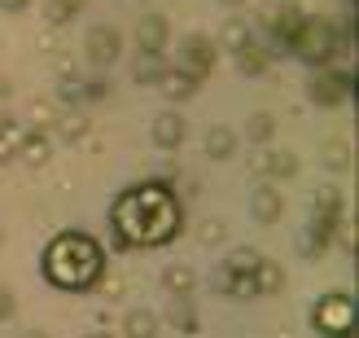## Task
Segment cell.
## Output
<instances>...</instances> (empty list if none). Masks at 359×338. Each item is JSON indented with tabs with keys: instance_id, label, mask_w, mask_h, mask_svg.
Returning <instances> with one entry per match:
<instances>
[{
	"instance_id": "cell-1",
	"label": "cell",
	"mask_w": 359,
	"mask_h": 338,
	"mask_svg": "<svg viewBox=\"0 0 359 338\" xmlns=\"http://www.w3.org/2000/svg\"><path fill=\"white\" fill-rule=\"evenodd\" d=\"M110 220L118 228V246L128 251V246H163L180 233V202L171 185L163 181H145L128 189L123 198L114 202Z\"/></svg>"
},
{
	"instance_id": "cell-2",
	"label": "cell",
	"mask_w": 359,
	"mask_h": 338,
	"mask_svg": "<svg viewBox=\"0 0 359 338\" xmlns=\"http://www.w3.org/2000/svg\"><path fill=\"white\" fill-rule=\"evenodd\" d=\"M105 273V255L88 233H57L44 246V277L57 290H88Z\"/></svg>"
},
{
	"instance_id": "cell-3",
	"label": "cell",
	"mask_w": 359,
	"mask_h": 338,
	"mask_svg": "<svg viewBox=\"0 0 359 338\" xmlns=\"http://www.w3.org/2000/svg\"><path fill=\"white\" fill-rule=\"evenodd\" d=\"M342 48H346V27H333V22H325V18H307L290 53H298L307 66L325 70V66L337 62V53H342Z\"/></svg>"
},
{
	"instance_id": "cell-4",
	"label": "cell",
	"mask_w": 359,
	"mask_h": 338,
	"mask_svg": "<svg viewBox=\"0 0 359 338\" xmlns=\"http://www.w3.org/2000/svg\"><path fill=\"white\" fill-rule=\"evenodd\" d=\"M316 330L320 334H329V338H346L351 334V321H355V304H351V294H325L316 304Z\"/></svg>"
},
{
	"instance_id": "cell-5",
	"label": "cell",
	"mask_w": 359,
	"mask_h": 338,
	"mask_svg": "<svg viewBox=\"0 0 359 338\" xmlns=\"http://www.w3.org/2000/svg\"><path fill=\"white\" fill-rule=\"evenodd\" d=\"M175 66L189 70L193 79H202L206 70L215 66V40H206V35H184L175 48Z\"/></svg>"
},
{
	"instance_id": "cell-6",
	"label": "cell",
	"mask_w": 359,
	"mask_h": 338,
	"mask_svg": "<svg viewBox=\"0 0 359 338\" xmlns=\"http://www.w3.org/2000/svg\"><path fill=\"white\" fill-rule=\"evenodd\" d=\"M346 97H351V70H337V66L316 70V79H311V101L316 105H342Z\"/></svg>"
},
{
	"instance_id": "cell-7",
	"label": "cell",
	"mask_w": 359,
	"mask_h": 338,
	"mask_svg": "<svg viewBox=\"0 0 359 338\" xmlns=\"http://www.w3.org/2000/svg\"><path fill=\"white\" fill-rule=\"evenodd\" d=\"M118 53H123V35L114 27H93V31H88V62H93L97 70L114 66Z\"/></svg>"
},
{
	"instance_id": "cell-8",
	"label": "cell",
	"mask_w": 359,
	"mask_h": 338,
	"mask_svg": "<svg viewBox=\"0 0 359 338\" xmlns=\"http://www.w3.org/2000/svg\"><path fill=\"white\" fill-rule=\"evenodd\" d=\"M167 18L163 13H145L136 22V44H140V53H163L167 48Z\"/></svg>"
},
{
	"instance_id": "cell-9",
	"label": "cell",
	"mask_w": 359,
	"mask_h": 338,
	"mask_svg": "<svg viewBox=\"0 0 359 338\" xmlns=\"http://www.w3.org/2000/svg\"><path fill=\"white\" fill-rule=\"evenodd\" d=\"M302 22H307V18H302L298 9H280L272 22H267V31H272V44H276V48H294Z\"/></svg>"
},
{
	"instance_id": "cell-10",
	"label": "cell",
	"mask_w": 359,
	"mask_h": 338,
	"mask_svg": "<svg viewBox=\"0 0 359 338\" xmlns=\"http://www.w3.org/2000/svg\"><path fill=\"white\" fill-rule=\"evenodd\" d=\"M48 154H53V136L44 128H27L22 132V145H18V158L31 163V167H40V163H48Z\"/></svg>"
},
{
	"instance_id": "cell-11",
	"label": "cell",
	"mask_w": 359,
	"mask_h": 338,
	"mask_svg": "<svg viewBox=\"0 0 359 338\" xmlns=\"http://www.w3.org/2000/svg\"><path fill=\"white\" fill-rule=\"evenodd\" d=\"M280 211H285L280 193H276L272 185H259V189H255V198H250V216H255L259 224H276V220H280Z\"/></svg>"
},
{
	"instance_id": "cell-12",
	"label": "cell",
	"mask_w": 359,
	"mask_h": 338,
	"mask_svg": "<svg viewBox=\"0 0 359 338\" xmlns=\"http://www.w3.org/2000/svg\"><path fill=\"white\" fill-rule=\"evenodd\" d=\"M197 84H202V79H193L189 70H180V66H167V70H163V79H158L163 97H171V101H189V97L197 93Z\"/></svg>"
},
{
	"instance_id": "cell-13",
	"label": "cell",
	"mask_w": 359,
	"mask_h": 338,
	"mask_svg": "<svg viewBox=\"0 0 359 338\" xmlns=\"http://www.w3.org/2000/svg\"><path fill=\"white\" fill-rule=\"evenodd\" d=\"M333 233H337V224H325V220H311L307 224V233H298V255H307V259H316L325 246L333 242Z\"/></svg>"
},
{
	"instance_id": "cell-14",
	"label": "cell",
	"mask_w": 359,
	"mask_h": 338,
	"mask_svg": "<svg viewBox=\"0 0 359 338\" xmlns=\"http://www.w3.org/2000/svg\"><path fill=\"white\" fill-rule=\"evenodd\" d=\"M255 171L259 176H276V181H290V176H298V158L290 150H272V154H259Z\"/></svg>"
},
{
	"instance_id": "cell-15",
	"label": "cell",
	"mask_w": 359,
	"mask_h": 338,
	"mask_svg": "<svg viewBox=\"0 0 359 338\" xmlns=\"http://www.w3.org/2000/svg\"><path fill=\"white\" fill-rule=\"evenodd\" d=\"M163 290H171L175 299H189L197 290V273L189 264H171V268H163Z\"/></svg>"
},
{
	"instance_id": "cell-16",
	"label": "cell",
	"mask_w": 359,
	"mask_h": 338,
	"mask_svg": "<svg viewBox=\"0 0 359 338\" xmlns=\"http://www.w3.org/2000/svg\"><path fill=\"white\" fill-rule=\"evenodd\" d=\"M123 334L128 338H158V316L149 308H132L123 316Z\"/></svg>"
},
{
	"instance_id": "cell-17",
	"label": "cell",
	"mask_w": 359,
	"mask_h": 338,
	"mask_svg": "<svg viewBox=\"0 0 359 338\" xmlns=\"http://www.w3.org/2000/svg\"><path fill=\"white\" fill-rule=\"evenodd\" d=\"M154 141L163 150H175L180 141H184V119H180V115H158L154 119Z\"/></svg>"
},
{
	"instance_id": "cell-18",
	"label": "cell",
	"mask_w": 359,
	"mask_h": 338,
	"mask_svg": "<svg viewBox=\"0 0 359 338\" xmlns=\"http://www.w3.org/2000/svg\"><path fill=\"white\" fill-rule=\"evenodd\" d=\"M337 216H342V193H337V189H316V202H311V220L337 224Z\"/></svg>"
},
{
	"instance_id": "cell-19",
	"label": "cell",
	"mask_w": 359,
	"mask_h": 338,
	"mask_svg": "<svg viewBox=\"0 0 359 338\" xmlns=\"http://www.w3.org/2000/svg\"><path fill=\"white\" fill-rule=\"evenodd\" d=\"M163 70H167L163 53H140V58L132 62V79L136 84H158V79H163Z\"/></svg>"
},
{
	"instance_id": "cell-20",
	"label": "cell",
	"mask_w": 359,
	"mask_h": 338,
	"mask_svg": "<svg viewBox=\"0 0 359 338\" xmlns=\"http://www.w3.org/2000/svg\"><path fill=\"white\" fill-rule=\"evenodd\" d=\"M167 325H175L180 334H197V308L189 299H171L167 304Z\"/></svg>"
},
{
	"instance_id": "cell-21",
	"label": "cell",
	"mask_w": 359,
	"mask_h": 338,
	"mask_svg": "<svg viewBox=\"0 0 359 338\" xmlns=\"http://www.w3.org/2000/svg\"><path fill=\"white\" fill-rule=\"evenodd\" d=\"M232 150H237V136H232V128H210L206 132V158H232Z\"/></svg>"
},
{
	"instance_id": "cell-22",
	"label": "cell",
	"mask_w": 359,
	"mask_h": 338,
	"mask_svg": "<svg viewBox=\"0 0 359 338\" xmlns=\"http://www.w3.org/2000/svg\"><path fill=\"white\" fill-rule=\"evenodd\" d=\"M267 62H272V53H267L263 44H255V40H250V44L237 53V66L245 70V75H263V70H267Z\"/></svg>"
},
{
	"instance_id": "cell-23",
	"label": "cell",
	"mask_w": 359,
	"mask_h": 338,
	"mask_svg": "<svg viewBox=\"0 0 359 338\" xmlns=\"http://www.w3.org/2000/svg\"><path fill=\"white\" fill-rule=\"evenodd\" d=\"M280 286H285V273H280V264L263 259L259 268H255V290H259V294H276Z\"/></svg>"
},
{
	"instance_id": "cell-24",
	"label": "cell",
	"mask_w": 359,
	"mask_h": 338,
	"mask_svg": "<svg viewBox=\"0 0 359 338\" xmlns=\"http://www.w3.org/2000/svg\"><path fill=\"white\" fill-rule=\"evenodd\" d=\"M22 123H13V119H0V163L5 158H18V145H22Z\"/></svg>"
},
{
	"instance_id": "cell-25",
	"label": "cell",
	"mask_w": 359,
	"mask_h": 338,
	"mask_svg": "<svg viewBox=\"0 0 359 338\" xmlns=\"http://www.w3.org/2000/svg\"><path fill=\"white\" fill-rule=\"evenodd\" d=\"M219 44H224V48H232V53H241V48L250 44V22H245V18H232V22H224Z\"/></svg>"
},
{
	"instance_id": "cell-26",
	"label": "cell",
	"mask_w": 359,
	"mask_h": 338,
	"mask_svg": "<svg viewBox=\"0 0 359 338\" xmlns=\"http://www.w3.org/2000/svg\"><path fill=\"white\" fill-rule=\"evenodd\" d=\"M259 264H263V255L255 251V246H237V251L224 259V273H255Z\"/></svg>"
},
{
	"instance_id": "cell-27",
	"label": "cell",
	"mask_w": 359,
	"mask_h": 338,
	"mask_svg": "<svg viewBox=\"0 0 359 338\" xmlns=\"http://www.w3.org/2000/svg\"><path fill=\"white\" fill-rule=\"evenodd\" d=\"M245 132H250V141H255V145H263V141L276 136V119H272V115H250Z\"/></svg>"
},
{
	"instance_id": "cell-28",
	"label": "cell",
	"mask_w": 359,
	"mask_h": 338,
	"mask_svg": "<svg viewBox=\"0 0 359 338\" xmlns=\"http://www.w3.org/2000/svg\"><path fill=\"white\" fill-rule=\"evenodd\" d=\"M83 5H88V0H48V22L62 27V22H70V18H75Z\"/></svg>"
},
{
	"instance_id": "cell-29",
	"label": "cell",
	"mask_w": 359,
	"mask_h": 338,
	"mask_svg": "<svg viewBox=\"0 0 359 338\" xmlns=\"http://www.w3.org/2000/svg\"><path fill=\"white\" fill-rule=\"evenodd\" d=\"M325 167H333V171L351 167V145H346V141H329V145H325Z\"/></svg>"
},
{
	"instance_id": "cell-30",
	"label": "cell",
	"mask_w": 359,
	"mask_h": 338,
	"mask_svg": "<svg viewBox=\"0 0 359 338\" xmlns=\"http://www.w3.org/2000/svg\"><path fill=\"white\" fill-rule=\"evenodd\" d=\"M53 128H57L66 141H79V136H83V128H88V119H83L79 110H70V115H62L57 123H53Z\"/></svg>"
},
{
	"instance_id": "cell-31",
	"label": "cell",
	"mask_w": 359,
	"mask_h": 338,
	"mask_svg": "<svg viewBox=\"0 0 359 338\" xmlns=\"http://www.w3.org/2000/svg\"><path fill=\"white\" fill-rule=\"evenodd\" d=\"M224 220H202V228H197V238H202V246H219L224 242Z\"/></svg>"
},
{
	"instance_id": "cell-32",
	"label": "cell",
	"mask_w": 359,
	"mask_h": 338,
	"mask_svg": "<svg viewBox=\"0 0 359 338\" xmlns=\"http://www.w3.org/2000/svg\"><path fill=\"white\" fill-rule=\"evenodd\" d=\"M105 93H110V88H105V79H88V84H79V97H83V101H101Z\"/></svg>"
},
{
	"instance_id": "cell-33",
	"label": "cell",
	"mask_w": 359,
	"mask_h": 338,
	"mask_svg": "<svg viewBox=\"0 0 359 338\" xmlns=\"http://www.w3.org/2000/svg\"><path fill=\"white\" fill-rule=\"evenodd\" d=\"M9 312H13V299H9V290H0V321H5Z\"/></svg>"
},
{
	"instance_id": "cell-34",
	"label": "cell",
	"mask_w": 359,
	"mask_h": 338,
	"mask_svg": "<svg viewBox=\"0 0 359 338\" xmlns=\"http://www.w3.org/2000/svg\"><path fill=\"white\" fill-rule=\"evenodd\" d=\"M0 9H5V13H22L27 0H0Z\"/></svg>"
},
{
	"instance_id": "cell-35",
	"label": "cell",
	"mask_w": 359,
	"mask_h": 338,
	"mask_svg": "<svg viewBox=\"0 0 359 338\" xmlns=\"http://www.w3.org/2000/svg\"><path fill=\"white\" fill-rule=\"evenodd\" d=\"M27 338H44V334H40V330H35V334H27Z\"/></svg>"
},
{
	"instance_id": "cell-36",
	"label": "cell",
	"mask_w": 359,
	"mask_h": 338,
	"mask_svg": "<svg viewBox=\"0 0 359 338\" xmlns=\"http://www.w3.org/2000/svg\"><path fill=\"white\" fill-rule=\"evenodd\" d=\"M224 5H241V0H224Z\"/></svg>"
},
{
	"instance_id": "cell-37",
	"label": "cell",
	"mask_w": 359,
	"mask_h": 338,
	"mask_svg": "<svg viewBox=\"0 0 359 338\" xmlns=\"http://www.w3.org/2000/svg\"><path fill=\"white\" fill-rule=\"evenodd\" d=\"M88 338H105V334H88Z\"/></svg>"
}]
</instances>
